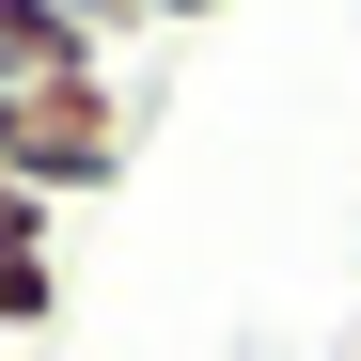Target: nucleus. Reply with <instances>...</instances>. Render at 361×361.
I'll return each mask as SVG.
<instances>
[{
	"label": "nucleus",
	"instance_id": "1",
	"mask_svg": "<svg viewBox=\"0 0 361 361\" xmlns=\"http://www.w3.org/2000/svg\"><path fill=\"white\" fill-rule=\"evenodd\" d=\"M126 157H142V94H126V79L0 94V189H32V204H94Z\"/></svg>",
	"mask_w": 361,
	"mask_h": 361
},
{
	"label": "nucleus",
	"instance_id": "2",
	"mask_svg": "<svg viewBox=\"0 0 361 361\" xmlns=\"http://www.w3.org/2000/svg\"><path fill=\"white\" fill-rule=\"evenodd\" d=\"M47 79H126V16L110 0H0V94Z\"/></svg>",
	"mask_w": 361,
	"mask_h": 361
},
{
	"label": "nucleus",
	"instance_id": "3",
	"mask_svg": "<svg viewBox=\"0 0 361 361\" xmlns=\"http://www.w3.org/2000/svg\"><path fill=\"white\" fill-rule=\"evenodd\" d=\"M32 252H63V204H32V189H0V267H32Z\"/></svg>",
	"mask_w": 361,
	"mask_h": 361
}]
</instances>
